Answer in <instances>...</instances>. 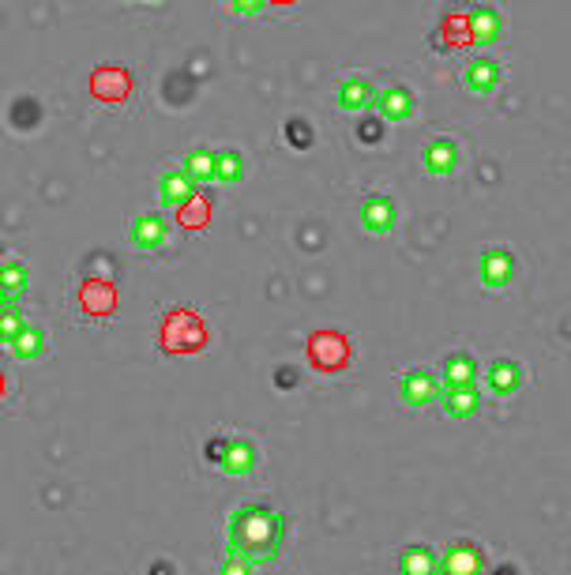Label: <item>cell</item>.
Listing matches in <instances>:
<instances>
[{
	"instance_id": "cell-5",
	"label": "cell",
	"mask_w": 571,
	"mask_h": 575,
	"mask_svg": "<svg viewBox=\"0 0 571 575\" xmlns=\"http://www.w3.org/2000/svg\"><path fill=\"white\" fill-rule=\"evenodd\" d=\"M440 391H444L440 376L425 373V369H406V373H399V399L406 406H414V410H421V406H429V403H440Z\"/></svg>"
},
{
	"instance_id": "cell-11",
	"label": "cell",
	"mask_w": 571,
	"mask_h": 575,
	"mask_svg": "<svg viewBox=\"0 0 571 575\" xmlns=\"http://www.w3.org/2000/svg\"><path fill=\"white\" fill-rule=\"evenodd\" d=\"M252 467H256V444L245 440V436H226L218 470L230 474V478H245V474H252Z\"/></svg>"
},
{
	"instance_id": "cell-26",
	"label": "cell",
	"mask_w": 571,
	"mask_h": 575,
	"mask_svg": "<svg viewBox=\"0 0 571 575\" xmlns=\"http://www.w3.org/2000/svg\"><path fill=\"white\" fill-rule=\"evenodd\" d=\"M440 46L444 49H451V46H466L470 42V16L466 12H451L444 23H440Z\"/></svg>"
},
{
	"instance_id": "cell-6",
	"label": "cell",
	"mask_w": 571,
	"mask_h": 575,
	"mask_svg": "<svg viewBox=\"0 0 571 575\" xmlns=\"http://www.w3.org/2000/svg\"><path fill=\"white\" fill-rule=\"evenodd\" d=\"M421 162H425V170L433 173V177H451V173H459V166H463V155H459V143L451 140V136H436V140L425 143Z\"/></svg>"
},
{
	"instance_id": "cell-34",
	"label": "cell",
	"mask_w": 571,
	"mask_h": 575,
	"mask_svg": "<svg viewBox=\"0 0 571 575\" xmlns=\"http://www.w3.org/2000/svg\"><path fill=\"white\" fill-rule=\"evenodd\" d=\"M124 4H132V0H124Z\"/></svg>"
},
{
	"instance_id": "cell-30",
	"label": "cell",
	"mask_w": 571,
	"mask_h": 575,
	"mask_svg": "<svg viewBox=\"0 0 571 575\" xmlns=\"http://www.w3.org/2000/svg\"><path fill=\"white\" fill-rule=\"evenodd\" d=\"M226 4H230V12L233 16H260L263 8H267V0H226Z\"/></svg>"
},
{
	"instance_id": "cell-7",
	"label": "cell",
	"mask_w": 571,
	"mask_h": 575,
	"mask_svg": "<svg viewBox=\"0 0 571 575\" xmlns=\"http://www.w3.org/2000/svg\"><path fill=\"white\" fill-rule=\"evenodd\" d=\"M485 568V549L474 542H451L440 553V572L444 575H478Z\"/></svg>"
},
{
	"instance_id": "cell-25",
	"label": "cell",
	"mask_w": 571,
	"mask_h": 575,
	"mask_svg": "<svg viewBox=\"0 0 571 575\" xmlns=\"http://www.w3.org/2000/svg\"><path fill=\"white\" fill-rule=\"evenodd\" d=\"M8 350H12V354H16L19 361H31V358H38V354H42V350H46V335H42V331H38V327H23V331H19L16 339L8 342Z\"/></svg>"
},
{
	"instance_id": "cell-12",
	"label": "cell",
	"mask_w": 571,
	"mask_h": 575,
	"mask_svg": "<svg viewBox=\"0 0 571 575\" xmlns=\"http://www.w3.org/2000/svg\"><path fill=\"white\" fill-rule=\"evenodd\" d=\"M395 218H399L395 200L384 196V192H376V196H369V200L361 203V226H365L369 234H376V237L391 234V230H395Z\"/></svg>"
},
{
	"instance_id": "cell-27",
	"label": "cell",
	"mask_w": 571,
	"mask_h": 575,
	"mask_svg": "<svg viewBox=\"0 0 571 575\" xmlns=\"http://www.w3.org/2000/svg\"><path fill=\"white\" fill-rule=\"evenodd\" d=\"M245 177V158L237 151H218V162H215V181L218 185H237Z\"/></svg>"
},
{
	"instance_id": "cell-31",
	"label": "cell",
	"mask_w": 571,
	"mask_h": 575,
	"mask_svg": "<svg viewBox=\"0 0 571 575\" xmlns=\"http://www.w3.org/2000/svg\"><path fill=\"white\" fill-rule=\"evenodd\" d=\"M290 140H294V147H305V143H312V132L309 128L301 132V121H290Z\"/></svg>"
},
{
	"instance_id": "cell-14",
	"label": "cell",
	"mask_w": 571,
	"mask_h": 575,
	"mask_svg": "<svg viewBox=\"0 0 571 575\" xmlns=\"http://www.w3.org/2000/svg\"><path fill=\"white\" fill-rule=\"evenodd\" d=\"M376 102V87H372V79L365 76H346L339 83V91H335V106L342 113H361V109H369Z\"/></svg>"
},
{
	"instance_id": "cell-35",
	"label": "cell",
	"mask_w": 571,
	"mask_h": 575,
	"mask_svg": "<svg viewBox=\"0 0 571 575\" xmlns=\"http://www.w3.org/2000/svg\"><path fill=\"white\" fill-rule=\"evenodd\" d=\"M155 4H158V0H155Z\"/></svg>"
},
{
	"instance_id": "cell-33",
	"label": "cell",
	"mask_w": 571,
	"mask_h": 575,
	"mask_svg": "<svg viewBox=\"0 0 571 575\" xmlns=\"http://www.w3.org/2000/svg\"><path fill=\"white\" fill-rule=\"evenodd\" d=\"M267 4H294V0H267Z\"/></svg>"
},
{
	"instance_id": "cell-24",
	"label": "cell",
	"mask_w": 571,
	"mask_h": 575,
	"mask_svg": "<svg viewBox=\"0 0 571 575\" xmlns=\"http://www.w3.org/2000/svg\"><path fill=\"white\" fill-rule=\"evenodd\" d=\"M177 222H181L185 230H203V226L211 222V200L196 192V196H192L185 207H177Z\"/></svg>"
},
{
	"instance_id": "cell-16",
	"label": "cell",
	"mask_w": 571,
	"mask_h": 575,
	"mask_svg": "<svg viewBox=\"0 0 571 575\" xmlns=\"http://www.w3.org/2000/svg\"><path fill=\"white\" fill-rule=\"evenodd\" d=\"M463 87L470 94H493L500 87V64L493 57H474L463 68Z\"/></svg>"
},
{
	"instance_id": "cell-13",
	"label": "cell",
	"mask_w": 571,
	"mask_h": 575,
	"mask_svg": "<svg viewBox=\"0 0 571 575\" xmlns=\"http://www.w3.org/2000/svg\"><path fill=\"white\" fill-rule=\"evenodd\" d=\"M466 16H470V46H493L496 38L504 34V16L496 12L493 4H478Z\"/></svg>"
},
{
	"instance_id": "cell-23",
	"label": "cell",
	"mask_w": 571,
	"mask_h": 575,
	"mask_svg": "<svg viewBox=\"0 0 571 575\" xmlns=\"http://www.w3.org/2000/svg\"><path fill=\"white\" fill-rule=\"evenodd\" d=\"M215 162H218L215 151L196 147V151H188L185 155V173L196 181V185H211V181H215Z\"/></svg>"
},
{
	"instance_id": "cell-9",
	"label": "cell",
	"mask_w": 571,
	"mask_h": 575,
	"mask_svg": "<svg viewBox=\"0 0 571 575\" xmlns=\"http://www.w3.org/2000/svg\"><path fill=\"white\" fill-rule=\"evenodd\" d=\"M166 237H170V230H166L162 215H136L128 226V245L139 252H158L166 245Z\"/></svg>"
},
{
	"instance_id": "cell-19",
	"label": "cell",
	"mask_w": 571,
	"mask_h": 575,
	"mask_svg": "<svg viewBox=\"0 0 571 575\" xmlns=\"http://www.w3.org/2000/svg\"><path fill=\"white\" fill-rule=\"evenodd\" d=\"M440 406L448 418H474L481 406V395L474 384H459V388H444L440 391Z\"/></svg>"
},
{
	"instance_id": "cell-3",
	"label": "cell",
	"mask_w": 571,
	"mask_h": 575,
	"mask_svg": "<svg viewBox=\"0 0 571 575\" xmlns=\"http://www.w3.org/2000/svg\"><path fill=\"white\" fill-rule=\"evenodd\" d=\"M305 354L316 373H342V369H350V358H354L350 339L342 331H312Z\"/></svg>"
},
{
	"instance_id": "cell-10",
	"label": "cell",
	"mask_w": 571,
	"mask_h": 575,
	"mask_svg": "<svg viewBox=\"0 0 571 575\" xmlns=\"http://www.w3.org/2000/svg\"><path fill=\"white\" fill-rule=\"evenodd\" d=\"M376 113H380V121H387V125H399V121H406V117H414V94H410V87H402V83H395V87H384V91H376Z\"/></svg>"
},
{
	"instance_id": "cell-29",
	"label": "cell",
	"mask_w": 571,
	"mask_h": 575,
	"mask_svg": "<svg viewBox=\"0 0 571 575\" xmlns=\"http://www.w3.org/2000/svg\"><path fill=\"white\" fill-rule=\"evenodd\" d=\"M23 316H19V309L16 305H4V320H0V335H4V342H12L23 331Z\"/></svg>"
},
{
	"instance_id": "cell-22",
	"label": "cell",
	"mask_w": 571,
	"mask_h": 575,
	"mask_svg": "<svg viewBox=\"0 0 571 575\" xmlns=\"http://www.w3.org/2000/svg\"><path fill=\"white\" fill-rule=\"evenodd\" d=\"M23 290H27V267L8 256L4 267H0V294H4L8 305H16L19 297H23Z\"/></svg>"
},
{
	"instance_id": "cell-4",
	"label": "cell",
	"mask_w": 571,
	"mask_h": 575,
	"mask_svg": "<svg viewBox=\"0 0 571 575\" xmlns=\"http://www.w3.org/2000/svg\"><path fill=\"white\" fill-rule=\"evenodd\" d=\"M91 94L98 102H109V106H121L132 98V76H128V68L121 64H102V68H94L91 72Z\"/></svg>"
},
{
	"instance_id": "cell-20",
	"label": "cell",
	"mask_w": 571,
	"mask_h": 575,
	"mask_svg": "<svg viewBox=\"0 0 571 575\" xmlns=\"http://www.w3.org/2000/svg\"><path fill=\"white\" fill-rule=\"evenodd\" d=\"M474 380H478V361L463 350L440 361V384L444 388H459V384H474Z\"/></svg>"
},
{
	"instance_id": "cell-32",
	"label": "cell",
	"mask_w": 571,
	"mask_h": 575,
	"mask_svg": "<svg viewBox=\"0 0 571 575\" xmlns=\"http://www.w3.org/2000/svg\"><path fill=\"white\" fill-rule=\"evenodd\" d=\"M222 448H226V436H222V440H211V444H207V459L218 463V459H222Z\"/></svg>"
},
{
	"instance_id": "cell-8",
	"label": "cell",
	"mask_w": 571,
	"mask_h": 575,
	"mask_svg": "<svg viewBox=\"0 0 571 575\" xmlns=\"http://www.w3.org/2000/svg\"><path fill=\"white\" fill-rule=\"evenodd\" d=\"M478 275H481V286L489 290H504L511 279H515V256L508 249H485L478 260Z\"/></svg>"
},
{
	"instance_id": "cell-21",
	"label": "cell",
	"mask_w": 571,
	"mask_h": 575,
	"mask_svg": "<svg viewBox=\"0 0 571 575\" xmlns=\"http://www.w3.org/2000/svg\"><path fill=\"white\" fill-rule=\"evenodd\" d=\"M402 575H433L440 572V557H436L429 545H406L399 557Z\"/></svg>"
},
{
	"instance_id": "cell-15",
	"label": "cell",
	"mask_w": 571,
	"mask_h": 575,
	"mask_svg": "<svg viewBox=\"0 0 571 575\" xmlns=\"http://www.w3.org/2000/svg\"><path fill=\"white\" fill-rule=\"evenodd\" d=\"M485 388H489V395H496V399H511L515 391L523 388V369H519V361H511V358L493 361L489 373H485Z\"/></svg>"
},
{
	"instance_id": "cell-18",
	"label": "cell",
	"mask_w": 571,
	"mask_h": 575,
	"mask_svg": "<svg viewBox=\"0 0 571 575\" xmlns=\"http://www.w3.org/2000/svg\"><path fill=\"white\" fill-rule=\"evenodd\" d=\"M79 305H83L87 316H109L117 309V290L102 279H87L79 286Z\"/></svg>"
},
{
	"instance_id": "cell-1",
	"label": "cell",
	"mask_w": 571,
	"mask_h": 575,
	"mask_svg": "<svg viewBox=\"0 0 571 575\" xmlns=\"http://www.w3.org/2000/svg\"><path fill=\"white\" fill-rule=\"evenodd\" d=\"M226 542L237 553H248L256 564H271L290 542V519L267 504H237L226 515Z\"/></svg>"
},
{
	"instance_id": "cell-28",
	"label": "cell",
	"mask_w": 571,
	"mask_h": 575,
	"mask_svg": "<svg viewBox=\"0 0 571 575\" xmlns=\"http://www.w3.org/2000/svg\"><path fill=\"white\" fill-rule=\"evenodd\" d=\"M256 568H260V564L248 557V553H237V549H230V557L218 564V572L222 575H241V572L248 575V572H256Z\"/></svg>"
},
{
	"instance_id": "cell-17",
	"label": "cell",
	"mask_w": 571,
	"mask_h": 575,
	"mask_svg": "<svg viewBox=\"0 0 571 575\" xmlns=\"http://www.w3.org/2000/svg\"><path fill=\"white\" fill-rule=\"evenodd\" d=\"M196 188H200V185H196L185 170L158 173V200L166 203V207H185V203L196 196Z\"/></svg>"
},
{
	"instance_id": "cell-2",
	"label": "cell",
	"mask_w": 571,
	"mask_h": 575,
	"mask_svg": "<svg viewBox=\"0 0 571 575\" xmlns=\"http://www.w3.org/2000/svg\"><path fill=\"white\" fill-rule=\"evenodd\" d=\"M158 346L166 354H200L207 346V327H203L200 312L196 309H170L162 316V327H158Z\"/></svg>"
}]
</instances>
